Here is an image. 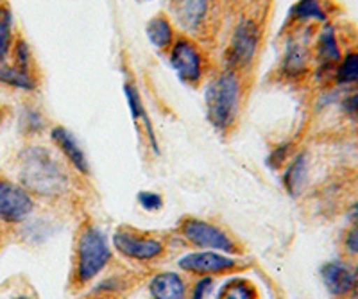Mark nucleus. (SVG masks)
Instances as JSON below:
<instances>
[{"instance_id":"1","label":"nucleus","mask_w":358,"mask_h":299,"mask_svg":"<svg viewBox=\"0 0 358 299\" xmlns=\"http://www.w3.org/2000/svg\"><path fill=\"white\" fill-rule=\"evenodd\" d=\"M244 75L235 70L222 68L208 79L204 104H206L208 122L217 131H229L235 126L241 111L244 94Z\"/></svg>"},{"instance_id":"2","label":"nucleus","mask_w":358,"mask_h":299,"mask_svg":"<svg viewBox=\"0 0 358 299\" xmlns=\"http://www.w3.org/2000/svg\"><path fill=\"white\" fill-rule=\"evenodd\" d=\"M167 15L183 34L210 43L220 29V0H165Z\"/></svg>"},{"instance_id":"3","label":"nucleus","mask_w":358,"mask_h":299,"mask_svg":"<svg viewBox=\"0 0 358 299\" xmlns=\"http://www.w3.org/2000/svg\"><path fill=\"white\" fill-rule=\"evenodd\" d=\"M20 181L29 194L41 197L62 196L66 189V174L47 149L29 147L20 154Z\"/></svg>"},{"instance_id":"4","label":"nucleus","mask_w":358,"mask_h":299,"mask_svg":"<svg viewBox=\"0 0 358 299\" xmlns=\"http://www.w3.org/2000/svg\"><path fill=\"white\" fill-rule=\"evenodd\" d=\"M257 13L242 15L233 25L228 45L224 49V68L245 75L257 61L264 40V24Z\"/></svg>"},{"instance_id":"5","label":"nucleus","mask_w":358,"mask_h":299,"mask_svg":"<svg viewBox=\"0 0 358 299\" xmlns=\"http://www.w3.org/2000/svg\"><path fill=\"white\" fill-rule=\"evenodd\" d=\"M111 251L106 235L94 224H85L79 231L73 253L72 283L83 289L90 282H94L110 263Z\"/></svg>"},{"instance_id":"6","label":"nucleus","mask_w":358,"mask_h":299,"mask_svg":"<svg viewBox=\"0 0 358 299\" xmlns=\"http://www.w3.org/2000/svg\"><path fill=\"white\" fill-rule=\"evenodd\" d=\"M169 63L178 79L190 88H199L210 75V56L203 43L187 34H178L174 45L169 50Z\"/></svg>"},{"instance_id":"7","label":"nucleus","mask_w":358,"mask_h":299,"mask_svg":"<svg viewBox=\"0 0 358 299\" xmlns=\"http://www.w3.org/2000/svg\"><path fill=\"white\" fill-rule=\"evenodd\" d=\"M313 78L319 82L330 85L334 79L335 66L341 61L342 50L341 40H338L337 27L331 22L322 24L321 29L317 31V38L313 43Z\"/></svg>"},{"instance_id":"8","label":"nucleus","mask_w":358,"mask_h":299,"mask_svg":"<svg viewBox=\"0 0 358 299\" xmlns=\"http://www.w3.org/2000/svg\"><path fill=\"white\" fill-rule=\"evenodd\" d=\"M179 235L192 246L203 247V249L224 251V253H238L236 242L229 237L222 228L196 217H185L179 221Z\"/></svg>"},{"instance_id":"9","label":"nucleus","mask_w":358,"mask_h":299,"mask_svg":"<svg viewBox=\"0 0 358 299\" xmlns=\"http://www.w3.org/2000/svg\"><path fill=\"white\" fill-rule=\"evenodd\" d=\"M113 247L126 258L136 262H151L165 253L163 242L149 235L138 233L131 228H120L113 235Z\"/></svg>"},{"instance_id":"10","label":"nucleus","mask_w":358,"mask_h":299,"mask_svg":"<svg viewBox=\"0 0 358 299\" xmlns=\"http://www.w3.org/2000/svg\"><path fill=\"white\" fill-rule=\"evenodd\" d=\"M33 210V196L22 184L0 177V221L6 224H20Z\"/></svg>"},{"instance_id":"11","label":"nucleus","mask_w":358,"mask_h":299,"mask_svg":"<svg viewBox=\"0 0 358 299\" xmlns=\"http://www.w3.org/2000/svg\"><path fill=\"white\" fill-rule=\"evenodd\" d=\"M313 66V54L308 43L299 38L287 41L285 52L280 61V75L287 81H303L308 78Z\"/></svg>"},{"instance_id":"12","label":"nucleus","mask_w":358,"mask_h":299,"mask_svg":"<svg viewBox=\"0 0 358 299\" xmlns=\"http://www.w3.org/2000/svg\"><path fill=\"white\" fill-rule=\"evenodd\" d=\"M178 265L183 270L196 276H213L231 272L238 267V262L224 254L213 251H201V253H188L183 258H179Z\"/></svg>"},{"instance_id":"13","label":"nucleus","mask_w":358,"mask_h":299,"mask_svg":"<svg viewBox=\"0 0 358 299\" xmlns=\"http://www.w3.org/2000/svg\"><path fill=\"white\" fill-rule=\"evenodd\" d=\"M330 0H297L287 17V27L303 29L310 24H328L331 20Z\"/></svg>"},{"instance_id":"14","label":"nucleus","mask_w":358,"mask_h":299,"mask_svg":"<svg viewBox=\"0 0 358 299\" xmlns=\"http://www.w3.org/2000/svg\"><path fill=\"white\" fill-rule=\"evenodd\" d=\"M321 279L334 298L342 299L353 294V269L342 260L326 262L321 267Z\"/></svg>"},{"instance_id":"15","label":"nucleus","mask_w":358,"mask_h":299,"mask_svg":"<svg viewBox=\"0 0 358 299\" xmlns=\"http://www.w3.org/2000/svg\"><path fill=\"white\" fill-rule=\"evenodd\" d=\"M50 138H52L56 147L65 154V158L70 161V165H72L76 170H79L81 174H90V163L88 160H86L85 151H83L81 145H79L78 138H76L66 127H52Z\"/></svg>"},{"instance_id":"16","label":"nucleus","mask_w":358,"mask_h":299,"mask_svg":"<svg viewBox=\"0 0 358 299\" xmlns=\"http://www.w3.org/2000/svg\"><path fill=\"white\" fill-rule=\"evenodd\" d=\"M145 33L152 47H156L159 52L167 54L169 50L172 49V45H174L176 38H178V31H176L174 22L171 20V17H169L165 11L156 13L155 17L147 22Z\"/></svg>"},{"instance_id":"17","label":"nucleus","mask_w":358,"mask_h":299,"mask_svg":"<svg viewBox=\"0 0 358 299\" xmlns=\"http://www.w3.org/2000/svg\"><path fill=\"white\" fill-rule=\"evenodd\" d=\"M151 299H187V285L176 272H159L149 283Z\"/></svg>"},{"instance_id":"18","label":"nucleus","mask_w":358,"mask_h":299,"mask_svg":"<svg viewBox=\"0 0 358 299\" xmlns=\"http://www.w3.org/2000/svg\"><path fill=\"white\" fill-rule=\"evenodd\" d=\"M335 87L344 88V90H355L358 88V47L344 50L341 61L334 70Z\"/></svg>"},{"instance_id":"19","label":"nucleus","mask_w":358,"mask_h":299,"mask_svg":"<svg viewBox=\"0 0 358 299\" xmlns=\"http://www.w3.org/2000/svg\"><path fill=\"white\" fill-rule=\"evenodd\" d=\"M308 154L306 152H299L290 160L289 167L285 168V174H283V184H285L287 192L290 196H299L303 190V187L306 184L308 180Z\"/></svg>"},{"instance_id":"20","label":"nucleus","mask_w":358,"mask_h":299,"mask_svg":"<svg viewBox=\"0 0 358 299\" xmlns=\"http://www.w3.org/2000/svg\"><path fill=\"white\" fill-rule=\"evenodd\" d=\"M124 94H126L127 104H129V108H131V115H133L134 122L142 124V127L145 129L147 136H149V142H151L152 149H155V152H158V142H156V136H155V127H152L151 120H149V117H147V111H145V108H143L138 90H136V87H134V85L126 82V85H124Z\"/></svg>"},{"instance_id":"21","label":"nucleus","mask_w":358,"mask_h":299,"mask_svg":"<svg viewBox=\"0 0 358 299\" xmlns=\"http://www.w3.org/2000/svg\"><path fill=\"white\" fill-rule=\"evenodd\" d=\"M0 85L24 92H34L38 88L34 72H25V70L17 68L8 61L0 63Z\"/></svg>"},{"instance_id":"22","label":"nucleus","mask_w":358,"mask_h":299,"mask_svg":"<svg viewBox=\"0 0 358 299\" xmlns=\"http://www.w3.org/2000/svg\"><path fill=\"white\" fill-rule=\"evenodd\" d=\"M215 299H258L257 285L248 278H229L222 283Z\"/></svg>"},{"instance_id":"23","label":"nucleus","mask_w":358,"mask_h":299,"mask_svg":"<svg viewBox=\"0 0 358 299\" xmlns=\"http://www.w3.org/2000/svg\"><path fill=\"white\" fill-rule=\"evenodd\" d=\"M13 33V11L8 2L0 4V63H6L15 43Z\"/></svg>"},{"instance_id":"24","label":"nucleus","mask_w":358,"mask_h":299,"mask_svg":"<svg viewBox=\"0 0 358 299\" xmlns=\"http://www.w3.org/2000/svg\"><path fill=\"white\" fill-rule=\"evenodd\" d=\"M9 56H11V65L25 70V72H34L33 52H31V47L27 45V41L22 36L15 38V43H13V49Z\"/></svg>"},{"instance_id":"25","label":"nucleus","mask_w":358,"mask_h":299,"mask_svg":"<svg viewBox=\"0 0 358 299\" xmlns=\"http://www.w3.org/2000/svg\"><path fill=\"white\" fill-rule=\"evenodd\" d=\"M342 113L350 120L358 124V88L355 90H346L344 97L341 99Z\"/></svg>"},{"instance_id":"26","label":"nucleus","mask_w":358,"mask_h":299,"mask_svg":"<svg viewBox=\"0 0 358 299\" xmlns=\"http://www.w3.org/2000/svg\"><path fill=\"white\" fill-rule=\"evenodd\" d=\"M136 199H138L140 206H142L143 210H147V212H158V210H162L163 206V197L156 192H147V190H142V192H138Z\"/></svg>"},{"instance_id":"27","label":"nucleus","mask_w":358,"mask_h":299,"mask_svg":"<svg viewBox=\"0 0 358 299\" xmlns=\"http://www.w3.org/2000/svg\"><path fill=\"white\" fill-rule=\"evenodd\" d=\"M212 289H213L212 276H204V278H201L199 282L194 285V291H192L190 299H206L208 296L212 294Z\"/></svg>"},{"instance_id":"28","label":"nucleus","mask_w":358,"mask_h":299,"mask_svg":"<svg viewBox=\"0 0 358 299\" xmlns=\"http://www.w3.org/2000/svg\"><path fill=\"white\" fill-rule=\"evenodd\" d=\"M344 247H346L348 253L358 256V228H350L344 237Z\"/></svg>"},{"instance_id":"29","label":"nucleus","mask_w":358,"mask_h":299,"mask_svg":"<svg viewBox=\"0 0 358 299\" xmlns=\"http://www.w3.org/2000/svg\"><path fill=\"white\" fill-rule=\"evenodd\" d=\"M24 126L29 131H40L41 127H43V120H41L40 113L38 111H29L24 119Z\"/></svg>"},{"instance_id":"30","label":"nucleus","mask_w":358,"mask_h":299,"mask_svg":"<svg viewBox=\"0 0 358 299\" xmlns=\"http://www.w3.org/2000/svg\"><path fill=\"white\" fill-rule=\"evenodd\" d=\"M348 221H350L351 228H358V201L353 203L348 210Z\"/></svg>"},{"instance_id":"31","label":"nucleus","mask_w":358,"mask_h":299,"mask_svg":"<svg viewBox=\"0 0 358 299\" xmlns=\"http://www.w3.org/2000/svg\"><path fill=\"white\" fill-rule=\"evenodd\" d=\"M353 296L358 299V263L353 269Z\"/></svg>"},{"instance_id":"32","label":"nucleus","mask_w":358,"mask_h":299,"mask_svg":"<svg viewBox=\"0 0 358 299\" xmlns=\"http://www.w3.org/2000/svg\"><path fill=\"white\" fill-rule=\"evenodd\" d=\"M4 119H6V110H4V108H0V126H2Z\"/></svg>"},{"instance_id":"33","label":"nucleus","mask_w":358,"mask_h":299,"mask_svg":"<svg viewBox=\"0 0 358 299\" xmlns=\"http://www.w3.org/2000/svg\"><path fill=\"white\" fill-rule=\"evenodd\" d=\"M13 299H33V298H29V296H17V298H13Z\"/></svg>"},{"instance_id":"34","label":"nucleus","mask_w":358,"mask_h":299,"mask_svg":"<svg viewBox=\"0 0 358 299\" xmlns=\"http://www.w3.org/2000/svg\"><path fill=\"white\" fill-rule=\"evenodd\" d=\"M4 2H6V0H0V4H4Z\"/></svg>"},{"instance_id":"35","label":"nucleus","mask_w":358,"mask_h":299,"mask_svg":"<svg viewBox=\"0 0 358 299\" xmlns=\"http://www.w3.org/2000/svg\"><path fill=\"white\" fill-rule=\"evenodd\" d=\"M351 299H357V298H351Z\"/></svg>"},{"instance_id":"36","label":"nucleus","mask_w":358,"mask_h":299,"mask_svg":"<svg viewBox=\"0 0 358 299\" xmlns=\"http://www.w3.org/2000/svg\"><path fill=\"white\" fill-rule=\"evenodd\" d=\"M99 299H104V298H99Z\"/></svg>"}]
</instances>
